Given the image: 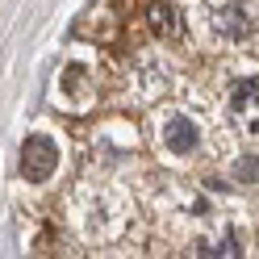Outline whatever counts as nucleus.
I'll return each instance as SVG.
<instances>
[{
  "label": "nucleus",
  "instance_id": "4",
  "mask_svg": "<svg viewBox=\"0 0 259 259\" xmlns=\"http://www.w3.org/2000/svg\"><path fill=\"white\" fill-rule=\"evenodd\" d=\"M159 142H163V151L171 155H192L201 142V130L197 121L188 117V113H163V121H159Z\"/></svg>",
  "mask_w": 259,
  "mask_h": 259
},
{
  "label": "nucleus",
  "instance_id": "3",
  "mask_svg": "<svg viewBox=\"0 0 259 259\" xmlns=\"http://www.w3.org/2000/svg\"><path fill=\"white\" fill-rule=\"evenodd\" d=\"M55 167H59V147H55V142L42 138V134L25 138V147H21V171H25V180L29 184H42V180L55 176Z\"/></svg>",
  "mask_w": 259,
  "mask_h": 259
},
{
  "label": "nucleus",
  "instance_id": "1",
  "mask_svg": "<svg viewBox=\"0 0 259 259\" xmlns=\"http://www.w3.org/2000/svg\"><path fill=\"white\" fill-rule=\"evenodd\" d=\"M201 17H205V29L213 34L218 46L251 51L259 42V9L251 0H205Z\"/></svg>",
  "mask_w": 259,
  "mask_h": 259
},
{
  "label": "nucleus",
  "instance_id": "2",
  "mask_svg": "<svg viewBox=\"0 0 259 259\" xmlns=\"http://www.w3.org/2000/svg\"><path fill=\"white\" fill-rule=\"evenodd\" d=\"M222 113L242 134H259V75H234L222 88Z\"/></svg>",
  "mask_w": 259,
  "mask_h": 259
},
{
  "label": "nucleus",
  "instance_id": "5",
  "mask_svg": "<svg viewBox=\"0 0 259 259\" xmlns=\"http://www.w3.org/2000/svg\"><path fill=\"white\" fill-rule=\"evenodd\" d=\"M147 25H151V34L163 38V42H180L184 38V21H180V13H176L167 0H155L147 9Z\"/></svg>",
  "mask_w": 259,
  "mask_h": 259
}]
</instances>
